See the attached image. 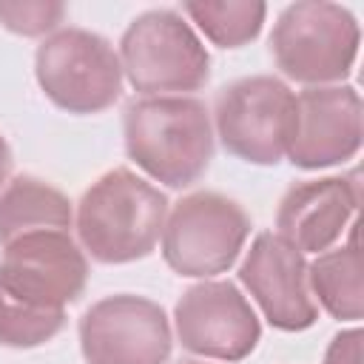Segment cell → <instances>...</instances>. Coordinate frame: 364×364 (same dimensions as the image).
I'll use <instances>...</instances> for the list:
<instances>
[{
	"label": "cell",
	"instance_id": "3",
	"mask_svg": "<svg viewBox=\"0 0 364 364\" xmlns=\"http://www.w3.org/2000/svg\"><path fill=\"white\" fill-rule=\"evenodd\" d=\"M361 28L347 6L324 0L290 3L273 23L270 54L276 68L307 88L341 85L358 57Z\"/></svg>",
	"mask_w": 364,
	"mask_h": 364
},
{
	"label": "cell",
	"instance_id": "12",
	"mask_svg": "<svg viewBox=\"0 0 364 364\" xmlns=\"http://www.w3.org/2000/svg\"><path fill=\"white\" fill-rule=\"evenodd\" d=\"M361 148V97L353 85H318L296 94V131L287 156L318 171L353 159Z\"/></svg>",
	"mask_w": 364,
	"mask_h": 364
},
{
	"label": "cell",
	"instance_id": "17",
	"mask_svg": "<svg viewBox=\"0 0 364 364\" xmlns=\"http://www.w3.org/2000/svg\"><path fill=\"white\" fill-rule=\"evenodd\" d=\"M65 327V310L37 307L0 284V347L31 350L51 341Z\"/></svg>",
	"mask_w": 364,
	"mask_h": 364
},
{
	"label": "cell",
	"instance_id": "10",
	"mask_svg": "<svg viewBox=\"0 0 364 364\" xmlns=\"http://www.w3.org/2000/svg\"><path fill=\"white\" fill-rule=\"evenodd\" d=\"M88 282V256L68 230L26 233L0 253V284L48 310H65L77 301Z\"/></svg>",
	"mask_w": 364,
	"mask_h": 364
},
{
	"label": "cell",
	"instance_id": "5",
	"mask_svg": "<svg viewBox=\"0 0 364 364\" xmlns=\"http://www.w3.org/2000/svg\"><path fill=\"white\" fill-rule=\"evenodd\" d=\"M40 91L63 111L85 117L111 108L122 94V65L114 46L88 28H57L34 54Z\"/></svg>",
	"mask_w": 364,
	"mask_h": 364
},
{
	"label": "cell",
	"instance_id": "2",
	"mask_svg": "<svg viewBox=\"0 0 364 364\" xmlns=\"http://www.w3.org/2000/svg\"><path fill=\"white\" fill-rule=\"evenodd\" d=\"M168 216V196L134 173L114 168L80 196L74 210L77 239L100 264H128L154 253Z\"/></svg>",
	"mask_w": 364,
	"mask_h": 364
},
{
	"label": "cell",
	"instance_id": "16",
	"mask_svg": "<svg viewBox=\"0 0 364 364\" xmlns=\"http://www.w3.org/2000/svg\"><path fill=\"white\" fill-rule=\"evenodd\" d=\"M182 14L219 48H242L259 37L267 6L262 0H188Z\"/></svg>",
	"mask_w": 364,
	"mask_h": 364
},
{
	"label": "cell",
	"instance_id": "21",
	"mask_svg": "<svg viewBox=\"0 0 364 364\" xmlns=\"http://www.w3.org/2000/svg\"><path fill=\"white\" fill-rule=\"evenodd\" d=\"M185 364H202V361H185Z\"/></svg>",
	"mask_w": 364,
	"mask_h": 364
},
{
	"label": "cell",
	"instance_id": "9",
	"mask_svg": "<svg viewBox=\"0 0 364 364\" xmlns=\"http://www.w3.org/2000/svg\"><path fill=\"white\" fill-rule=\"evenodd\" d=\"M173 330L182 350L216 361H242L262 338L247 296L233 282L208 279L182 293L173 307Z\"/></svg>",
	"mask_w": 364,
	"mask_h": 364
},
{
	"label": "cell",
	"instance_id": "8",
	"mask_svg": "<svg viewBox=\"0 0 364 364\" xmlns=\"http://www.w3.org/2000/svg\"><path fill=\"white\" fill-rule=\"evenodd\" d=\"M77 333L85 364H165L173 344L165 310L134 293L94 301Z\"/></svg>",
	"mask_w": 364,
	"mask_h": 364
},
{
	"label": "cell",
	"instance_id": "15",
	"mask_svg": "<svg viewBox=\"0 0 364 364\" xmlns=\"http://www.w3.org/2000/svg\"><path fill=\"white\" fill-rule=\"evenodd\" d=\"M358 225H353L350 242L318 253L307 264V284L313 301L321 304L338 321H361L364 296H361V247H358Z\"/></svg>",
	"mask_w": 364,
	"mask_h": 364
},
{
	"label": "cell",
	"instance_id": "6",
	"mask_svg": "<svg viewBox=\"0 0 364 364\" xmlns=\"http://www.w3.org/2000/svg\"><path fill=\"white\" fill-rule=\"evenodd\" d=\"M213 131L236 159L279 165L296 131V94L270 74L242 77L216 94Z\"/></svg>",
	"mask_w": 364,
	"mask_h": 364
},
{
	"label": "cell",
	"instance_id": "19",
	"mask_svg": "<svg viewBox=\"0 0 364 364\" xmlns=\"http://www.w3.org/2000/svg\"><path fill=\"white\" fill-rule=\"evenodd\" d=\"M361 330H341L330 338L324 350V364H361Z\"/></svg>",
	"mask_w": 364,
	"mask_h": 364
},
{
	"label": "cell",
	"instance_id": "13",
	"mask_svg": "<svg viewBox=\"0 0 364 364\" xmlns=\"http://www.w3.org/2000/svg\"><path fill=\"white\" fill-rule=\"evenodd\" d=\"M358 176L304 179L284 191L276 208V233L299 253L330 250L358 210Z\"/></svg>",
	"mask_w": 364,
	"mask_h": 364
},
{
	"label": "cell",
	"instance_id": "7",
	"mask_svg": "<svg viewBox=\"0 0 364 364\" xmlns=\"http://www.w3.org/2000/svg\"><path fill=\"white\" fill-rule=\"evenodd\" d=\"M247 236L250 216L236 199L216 191H193L168 210L159 242L162 259L173 273L208 279L239 259Z\"/></svg>",
	"mask_w": 364,
	"mask_h": 364
},
{
	"label": "cell",
	"instance_id": "20",
	"mask_svg": "<svg viewBox=\"0 0 364 364\" xmlns=\"http://www.w3.org/2000/svg\"><path fill=\"white\" fill-rule=\"evenodd\" d=\"M11 165H14V159H11V148H9L6 136L0 134V191H3V188H6V182H9Z\"/></svg>",
	"mask_w": 364,
	"mask_h": 364
},
{
	"label": "cell",
	"instance_id": "4",
	"mask_svg": "<svg viewBox=\"0 0 364 364\" xmlns=\"http://www.w3.org/2000/svg\"><path fill=\"white\" fill-rule=\"evenodd\" d=\"M122 77L142 97H185L210 80V54L193 26L173 9H151L119 40Z\"/></svg>",
	"mask_w": 364,
	"mask_h": 364
},
{
	"label": "cell",
	"instance_id": "1",
	"mask_svg": "<svg viewBox=\"0 0 364 364\" xmlns=\"http://www.w3.org/2000/svg\"><path fill=\"white\" fill-rule=\"evenodd\" d=\"M122 139L136 168L176 191L199 182L213 159L210 111L196 97H139L128 102Z\"/></svg>",
	"mask_w": 364,
	"mask_h": 364
},
{
	"label": "cell",
	"instance_id": "18",
	"mask_svg": "<svg viewBox=\"0 0 364 364\" xmlns=\"http://www.w3.org/2000/svg\"><path fill=\"white\" fill-rule=\"evenodd\" d=\"M65 17L63 3L51 0H0V23L3 28L23 34V37H43L54 34Z\"/></svg>",
	"mask_w": 364,
	"mask_h": 364
},
{
	"label": "cell",
	"instance_id": "11",
	"mask_svg": "<svg viewBox=\"0 0 364 364\" xmlns=\"http://www.w3.org/2000/svg\"><path fill=\"white\" fill-rule=\"evenodd\" d=\"M239 282L270 327L299 333L316 324L318 304L307 284V259L279 233H259L239 264Z\"/></svg>",
	"mask_w": 364,
	"mask_h": 364
},
{
	"label": "cell",
	"instance_id": "14",
	"mask_svg": "<svg viewBox=\"0 0 364 364\" xmlns=\"http://www.w3.org/2000/svg\"><path fill=\"white\" fill-rule=\"evenodd\" d=\"M74 208L68 196L46 179L20 173L0 191V247L37 230H68Z\"/></svg>",
	"mask_w": 364,
	"mask_h": 364
}]
</instances>
